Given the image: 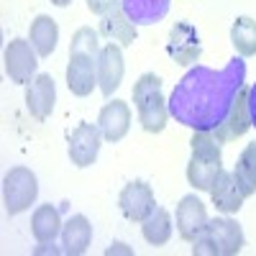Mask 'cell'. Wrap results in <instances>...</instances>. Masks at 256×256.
<instances>
[{
	"mask_svg": "<svg viewBox=\"0 0 256 256\" xmlns=\"http://www.w3.org/2000/svg\"><path fill=\"white\" fill-rule=\"evenodd\" d=\"M190 144H192V156L187 164V182L200 192H210L218 174L223 172L220 141L212 131H198L192 134Z\"/></svg>",
	"mask_w": 256,
	"mask_h": 256,
	"instance_id": "cell-1",
	"label": "cell"
},
{
	"mask_svg": "<svg viewBox=\"0 0 256 256\" xmlns=\"http://www.w3.org/2000/svg\"><path fill=\"white\" fill-rule=\"evenodd\" d=\"M141 236L152 246H164L172 238V216L164 208H154L148 216L141 220Z\"/></svg>",
	"mask_w": 256,
	"mask_h": 256,
	"instance_id": "cell-19",
	"label": "cell"
},
{
	"mask_svg": "<svg viewBox=\"0 0 256 256\" xmlns=\"http://www.w3.org/2000/svg\"><path fill=\"white\" fill-rule=\"evenodd\" d=\"M126 74V62H123V46L108 44L100 49L98 56V88L105 98H110L123 82Z\"/></svg>",
	"mask_w": 256,
	"mask_h": 256,
	"instance_id": "cell-9",
	"label": "cell"
},
{
	"mask_svg": "<svg viewBox=\"0 0 256 256\" xmlns=\"http://www.w3.org/2000/svg\"><path fill=\"white\" fill-rule=\"evenodd\" d=\"M49 3H54L56 8H67V6L72 3V0H49Z\"/></svg>",
	"mask_w": 256,
	"mask_h": 256,
	"instance_id": "cell-26",
	"label": "cell"
},
{
	"mask_svg": "<svg viewBox=\"0 0 256 256\" xmlns=\"http://www.w3.org/2000/svg\"><path fill=\"white\" fill-rule=\"evenodd\" d=\"M56 102V84L52 74H38L26 88V108L36 120H46Z\"/></svg>",
	"mask_w": 256,
	"mask_h": 256,
	"instance_id": "cell-13",
	"label": "cell"
},
{
	"mask_svg": "<svg viewBox=\"0 0 256 256\" xmlns=\"http://www.w3.org/2000/svg\"><path fill=\"white\" fill-rule=\"evenodd\" d=\"M92 244V226L84 216H72L62 228V246L64 254L82 256Z\"/></svg>",
	"mask_w": 256,
	"mask_h": 256,
	"instance_id": "cell-16",
	"label": "cell"
},
{
	"mask_svg": "<svg viewBox=\"0 0 256 256\" xmlns=\"http://www.w3.org/2000/svg\"><path fill=\"white\" fill-rule=\"evenodd\" d=\"M210 198H212V205H216L220 212H238L244 208V200H246V195L241 192L233 172H220L218 174L216 184L210 187Z\"/></svg>",
	"mask_w": 256,
	"mask_h": 256,
	"instance_id": "cell-15",
	"label": "cell"
},
{
	"mask_svg": "<svg viewBox=\"0 0 256 256\" xmlns=\"http://www.w3.org/2000/svg\"><path fill=\"white\" fill-rule=\"evenodd\" d=\"M251 126H254V120H251V108H248V88H241L236 92V98L230 100L226 118L216 126L212 134L218 136L220 144H226V141H233V138L244 136Z\"/></svg>",
	"mask_w": 256,
	"mask_h": 256,
	"instance_id": "cell-7",
	"label": "cell"
},
{
	"mask_svg": "<svg viewBox=\"0 0 256 256\" xmlns=\"http://www.w3.org/2000/svg\"><path fill=\"white\" fill-rule=\"evenodd\" d=\"M102 144V131L98 123H80L70 134V159L77 169L92 166Z\"/></svg>",
	"mask_w": 256,
	"mask_h": 256,
	"instance_id": "cell-5",
	"label": "cell"
},
{
	"mask_svg": "<svg viewBox=\"0 0 256 256\" xmlns=\"http://www.w3.org/2000/svg\"><path fill=\"white\" fill-rule=\"evenodd\" d=\"M208 210L202 205V200H198L195 195H184L177 205V230H180V236L192 244L200 233L205 230L208 226Z\"/></svg>",
	"mask_w": 256,
	"mask_h": 256,
	"instance_id": "cell-12",
	"label": "cell"
},
{
	"mask_svg": "<svg viewBox=\"0 0 256 256\" xmlns=\"http://www.w3.org/2000/svg\"><path fill=\"white\" fill-rule=\"evenodd\" d=\"M166 52L177 64H182V67L195 64L200 59V54H202V44H200L198 31L192 28L190 24H174L172 31H169Z\"/></svg>",
	"mask_w": 256,
	"mask_h": 256,
	"instance_id": "cell-10",
	"label": "cell"
},
{
	"mask_svg": "<svg viewBox=\"0 0 256 256\" xmlns=\"http://www.w3.org/2000/svg\"><path fill=\"white\" fill-rule=\"evenodd\" d=\"M38 198V180L28 166H13L3 180V202L8 216L28 210Z\"/></svg>",
	"mask_w": 256,
	"mask_h": 256,
	"instance_id": "cell-4",
	"label": "cell"
},
{
	"mask_svg": "<svg viewBox=\"0 0 256 256\" xmlns=\"http://www.w3.org/2000/svg\"><path fill=\"white\" fill-rule=\"evenodd\" d=\"M67 88L77 98H88L98 88V59H92L88 54H70Z\"/></svg>",
	"mask_w": 256,
	"mask_h": 256,
	"instance_id": "cell-11",
	"label": "cell"
},
{
	"mask_svg": "<svg viewBox=\"0 0 256 256\" xmlns=\"http://www.w3.org/2000/svg\"><path fill=\"white\" fill-rule=\"evenodd\" d=\"M36 49L31 41L26 38H13L10 44L6 46V72L10 77V82L16 84H28L34 82L36 74Z\"/></svg>",
	"mask_w": 256,
	"mask_h": 256,
	"instance_id": "cell-6",
	"label": "cell"
},
{
	"mask_svg": "<svg viewBox=\"0 0 256 256\" xmlns=\"http://www.w3.org/2000/svg\"><path fill=\"white\" fill-rule=\"evenodd\" d=\"M230 44L241 56H256V20L251 16H238L233 20Z\"/></svg>",
	"mask_w": 256,
	"mask_h": 256,
	"instance_id": "cell-21",
	"label": "cell"
},
{
	"mask_svg": "<svg viewBox=\"0 0 256 256\" xmlns=\"http://www.w3.org/2000/svg\"><path fill=\"white\" fill-rule=\"evenodd\" d=\"M244 248V230L230 218H212L192 241L195 256H236Z\"/></svg>",
	"mask_w": 256,
	"mask_h": 256,
	"instance_id": "cell-3",
	"label": "cell"
},
{
	"mask_svg": "<svg viewBox=\"0 0 256 256\" xmlns=\"http://www.w3.org/2000/svg\"><path fill=\"white\" fill-rule=\"evenodd\" d=\"M100 36L110 38V44L116 41L118 46H131L136 41V26L126 18L123 8L116 6V8H110L108 13L102 16V20H100Z\"/></svg>",
	"mask_w": 256,
	"mask_h": 256,
	"instance_id": "cell-17",
	"label": "cell"
},
{
	"mask_svg": "<svg viewBox=\"0 0 256 256\" xmlns=\"http://www.w3.org/2000/svg\"><path fill=\"white\" fill-rule=\"evenodd\" d=\"M118 208H120V212L126 216V220L141 223L148 212L156 208L152 184H146V182H141V180L128 182V184L120 190V195H118Z\"/></svg>",
	"mask_w": 256,
	"mask_h": 256,
	"instance_id": "cell-8",
	"label": "cell"
},
{
	"mask_svg": "<svg viewBox=\"0 0 256 256\" xmlns=\"http://www.w3.org/2000/svg\"><path fill=\"white\" fill-rule=\"evenodd\" d=\"M98 126H100L105 141L118 144L128 134V128H131V108H128V102H123V100L105 102L98 116Z\"/></svg>",
	"mask_w": 256,
	"mask_h": 256,
	"instance_id": "cell-14",
	"label": "cell"
},
{
	"mask_svg": "<svg viewBox=\"0 0 256 256\" xmlns=\"http://www.w3.org/2000/svg\"><path fill=\"white\" fill-rule=\"evenodd\" d=\"M233 177H236V182H238V187L246 198H251L256 192V141L248 144L241 152L236 169H233Z\"/></svg>",
	"mask_w": 256,
	"mask_h": 256,
	"instance_id": "cell-22",
	"label": "cell"
},
{
	"mask_svg": "<svg viewBox=\"0 0 256 256\" xmlns=\"http://www.w3.org/2000/svg\"><path fill=\"white\" fill-rule=\"evenodd\" d=\"M134 105L138 110V123L146 134H162L166 128V102L162 95V77L154 72H146L134 84Z\"/></svg>",
	"mask_w": 256,
	"mask_h": 256,
	"instance_id": "cell-2",
	"label": "cell"
},
{
	"mask_svg": "<svg viewBox=\"0 0 256 256\" xmlns=\"http://www.w3.org/2000/svg\"><path fill=\"white\" fill-rule=\"evenodd\" d=\"M64 223L59 218V210L54 205H38L34 218H31V233L38 244H49L54 241L59 233H62Z\"/></svg>",
	"mask_w": 256,
	"mask_h": 256,
	"instance_id": "cell-20",
	"label": "cell"
},
{
	"mask_svg": "<svg viewBox=\"0 0 256 256\" xmlns=\"http://www.w3.org/2000/svg\"><path fill=\"white\" fill-rule=\"evenodd\" d=\"M116 6H120L118 0H88V8L92 10V13H98V16H105L110 8H116Z\"/></svg>",
	"mask_w": 256,
	"mask_h": 256,
	"instance_id": "cell-24",
	"label": "cell"
},
{
	"mask_svg": "<svg viewBox=\"0 0 256 256\" xmlns=\"http://www.w3.org/2000/svg\"><path fill=\"white\" fill-rule=\"evenodd\" d=\"M105 254H108V256H113V254H131V248H126V244H113Z\"/></svg>",
	"mask_w": 256,
	"mask_h": 256,
	"instance_id": "cell-25",
	"label": "cell"
},
{
	"mask_svg": "<svg viewBox=\"0 0 256 256\" xmlns=\"http://www.w3.org/2000/svg\"><path fill=\"white\" fill-rule=\"evenodd\" d=\"M28 41L34 44L38 56H52L56 49V41H59V26L56 20L49 16H36L34 24H31V34Z\"/></svg>",
	"mask_w": 256,
	"mask_h": 256,
	"instance_id": "cell-18",
	"label": "cell"
},
{
	"mask_svg": "<svg viewBox=\"0 0 256 256\" xmlns=\"http://www.w3.org/2000/svg\"><path fill=\"white\" fill-rule=\"evenodd\" d=\"M100 31L90 28V26H82L74 31L72 36V44H70V54H88L92 59L100 56Z\"/></svg>",
	"mask_w": 256,
	"mask_h": 256,
	"instance_id": "cell-23",
	"label": "cell"
}]
</instances>
